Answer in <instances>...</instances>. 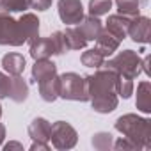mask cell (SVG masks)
I'll use <instances>...</instances> for the list:
<instances>
[{"label": "cell", "instance_id": "1", "mask_svg": "<svg viewBox=\"0 0 151 151\" xmlns=\"http://www.w3.org/2000/svg\"><path fill=\"white\" fill-rule=\"evenodd\" d=\"M116 128L119 132H123L126 135V139H135V146L137 144V139H144L147 140L149 139V121L147 119H140L137 116H124V117H119L117 123H116Z\"/></svg>", "mask_w": 151, "mask_h": 151}, {"label": "cell", "instance_id": "2", "mask_svg": "<svg viewBox=\"0 0 151 151\" xmlns=\"http://www.w3.org/2000/svg\"><path fill=\"white\" fill-rule=\"evenodd\" d=\"M59 94L68 100H87V87L86 82L75 73L62 75L59 78Z\"/></svg>", "mask_w": 151, "mask_h": 151}, {"label": "cell", "instance_id": "3", "mask_svg": "<svg viewBox=\"0 0 151 151\" xmlns=\"http://www.w3.org/2000/svg\"><path fill=\"white\" fill-rule=\"evenodd\" d=\"M110 71H119L128 78H135L140 73V59L139 55H135L132 50H124L123 53H119L114 60H110L109 64Z\"/></svg>", "mask_w": 151, "mask_h": 151}, {"label": "cell", "instance_id": "4", "mask_svg": "<svg viewBox=\"0 0 151 151\" xmlns=\"http://www.w3.org/2000/svg\"><path fill=\"white\" fill-rule=\"evenodd\" d=\"M25 41L20 22L0 14V45H22Z\"/></svg>", "mask_w": 151, "mask_h": 151}, {"label": "cell", "instance_id": "5", "mask_svg": "<svg viewBox=\"0 0 151 151\" xmlns=\"http://www.w3.org/2000/svg\"><path fill=\"white\" fill-rule=\"evenodd\" d=\"M60 20L68 25H75L82 22V2L80 0H60L59 2Z\"/></svg>", "mask_w": 151, "mask_h": 151}, {"label": "cell", "instance_id": "6", "mask_svg": "<svg viewBox=\"0 0 151 151\" xmlns=\"http://www.w3.org/2000/svg\"><path fill=\"white\" fill-rule=\"evenodd\" d=\"M50 137L53 139V144H55L57 147H60L62 139H66V142H68L69 147L75 144V140H77V133H75V130H73L69 124H66L64 121H59V123H55V124L50 128Z\"/></svg>", "mask_w": 151, "mask_h": 151}, {"label": "cell", "instance_id": "7", "mask_svg": "<svg viewBox=\"0 0 151 151\" xmlns=\"http://www.w3.org/2000/svg\"><path fill=\"white\" fill-rule=\"evenodd\" d=\"M128 34L132 36L133 41L137 43H147L149 41V34H151V23L149 18L140 16L135 22H130L128 25Z\"/></svg>", "mask_w": 151, "mask_h": 151}, {"label": "cell", "instance_id": "8", "mask_svg": "<svg viewBox=\"0 0 151 151\" xmlns=\"http://www.w3.org/2000/svg\"><path fill=\"white\" fill-rule=\"evenodd\" d=\"M128 25H130L128 18H124V16H110L109 22H107V32H110L114 37H117L121 41L128 34Z\"/></svg>", "mask_w": 151, "mask_h": 151}, {"label": "cell", "instance_id": "9", "mask_svg": "<svg viewBox=\"0 0 151 151\" xmlns=\"http://www.w3.org/2000/svg\"><path fill=\"white\" fill-rule=\"evenodd\" d=\"M32 77H34V82H37V84H41L48 78H53L55 77V64L48 62V60H39L34 66Z\"/></svg>", "mask_w": 151, "mask_h": 151}, {"label": "cell", "instance_id": "10", "mask_svg": "<svg viewBox=\"0 0 151 151\" xmlns=\"http://www.w3.org/2000/svg\"><path fill=\"white\" fill-rule=\"evenodd\" d=\"M98 39V52L103 55V57H107V55H112L116 50H117V46H119V39L117 37H114L110 32H100V36L96 37Z\"/></svg>", "mask_w": 151, "mask_h": 151}, {"label": "cell", "instance_id": "11", "mask_svg": "<svg viewBox=\"0 0 151 151\" xmlns=\"http://www.w3.org/2000/svg\"><path fill=\"white\" fill-rule=\"evenodd\" d=\"M78 30L82 32V36L86 37V41H87V39H96V37L100 36V32H101V23H100V20L89 16V18H86V20L80 23Z\"/></svg>", "mask_w": 151, "mask_h": 151}, {"label": "cell", "instance_id": "12", "mask_svg": "<svg viewBox=\"0 0 151 151\" xmlns=\"http://www.w3.org/2000/svg\"><path fill=\"white\" fill-rule=\"evenodd\" d=\"M2 64H4V68L11 75H16V77H18V75L23 71V68H25V59L22 55H18V53H9V55L4 57Z\"/></svg>", "mask_w": 151, "mask_h": 151}, {"label": "cell", "instance_id": "13", "mask_svg": "<svg viewBox=\"0 0 151 151\" xmlns=\"http://www.w3.org/2000/svg\"><path fill=\"white\" fill-rule=\"evenodd\" d=\"M7 96H11L14 101H23L27 98V86L23 84V80L20 77L9 80V89H7Z\"/></svg>", "mask_w": 151, "mask_h": 151}, {"label": "cell", "instance_id": "14", "mask_svg": "<svg viewBox=\"0 0 151 151\" xmlns=\"http://www.w3.org/2000/svg\"><path fill=\"white\" fill-rule=\"evenodd\" d=\"M50 128H52V126H50L45 119H36V121L30 124L29 132H30V135H32L34 140H36V139L46 140V139L50 137Z\"/></svg>", "mask_w": 151, "mask_h": 151}, {"label": "cell", "instance_id": "15", "mask_svg": "<svg viewBox=\"0 0 151 151\" xmlns=\"http://www.w3.org/2000/svg\"><path fill=\"white\" fill-rule=\"evenodd\" d=\"M117 2V7L121 11V14L124 16H137L139 14V9H140V4L144 0H116Z\"/></svg>", "mask_w": 151, "mask_h": 151}, {"label": "cell", "instance_id": "16", "mask_svg": "<svg viewBox=\"0 0 151 151\" xmlns=\"http://www.w3.org/2000/svg\"><path fill=\"white\" fill-rule=\"evenodd\" d=\"M149 84L147 82H142L139 86V98H137V107L142 110V112H149L151 105H149Z\"/></svg>", "mask_w": 151, "mask_h": 151}, {"label": "cell", "instance_id": "17", "mask_svg": "<svg viewBox=\"0 0 151 151\" xmlns=\"http://www.w3.org/2000/svg\"><path fill=\"white\" fill-rule=\"evenodd\" d=\"M30 6V0H0V9L4 11H23Z\"/></svg>", "mask_w": 151, "mask_h": 151}, {"label": "cell", "instance_id": "18", "mask_svg": "<svg viewBox=\"0 0 151 151\" xmlns=\"http://www.w3.org/2000/svg\"><path fill=\"white\" fill-rule=\"evenodd\" d=\"M112 2L110 0H91V4H89V11L93 16H100V14H105L109 13Z\"/></svg>", "mask_w": 151, "mask_h": 151}, {"label": "cell", "instance_id": "19", "mask_svg": "<svg viewBox=\"0 0 151 151\" xmlns=\"http://www.w3.org/2000/svg\"><path fill=\"white\" fill-rule=\"evenodd\" d=\"M103 59H105V57H103L98 50H89V52H86V53H84L82 62H84L86 66L94 68V66H100V64L103 62Z\"/></svg>", "mask_w": 151, "mask_h": 151}, {"label": "cell", "instance_id": "20", "mask_svg": "<svg viewBox=\"0 0 151 151\" xmlns=\"http://www.w3.org/2000/svg\"><path fill=\"white\" fill-rule=\"evenodd\" d=\"M50 2H52V0H30V6L36 7L37 11H45V9H48Z\"/></svg>", "mask_w": 151, "mask_h": 151}, {"label": "cell", "instance_id": "21", "mask_svg": "<svg viewBox=\"0 0 151 151\" xmlns=\"http://www.w3.org/2000/svg\"><path fill=\"white\" fill-rule=\"evenodd\" d=\"M2 139H4V126L0 124V142H2Z\"/></svg>", "mask_w": 151, "mask_h": 151}, {"label": "cell", "instance_id": "22", "mask_svg": "<svg viewBox=\"0 0 151 151\" xmlns=\"http://www.w3.org/2000/svg\"><path fill=\"white\" fill-rule=\"evenodd\" d=\"M0 109H2V107H0ZM0 114H2V110H0Z\"/></svg>", "mask_w": 151, "mask_h": 151}]
</instances>
